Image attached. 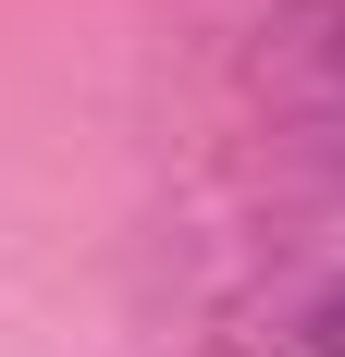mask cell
<instances>
[{"label": "cell", "instance_id": "obj_1", "mask_svg": "<svg viewBox=\"0 0 345 357\" xmlns=\"http://www.w3.org/2000/svg\"><path fill=\"white\" fill-rule=\"evenodd\" d=\"M309 345H321V357H345V284H333V296L309 308Z\"/></svg>", "mask_w": 345, "mask_h": 357}]
</instances>
